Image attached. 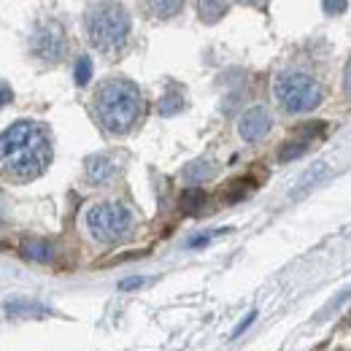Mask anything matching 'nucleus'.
I'll use <instances>...</instances> for the list:
<instances>
[{"label": "nucleus", "mask_w": 351, "mask_h": 351, "mask_svg": "<svg viewBox=\"0 0 351 351\" xmlns=\"http://www.w3.org/2000/svg\"><path fill=\"white\" fill-rule=\"evenodd\" d=\"M252 189H254V178H235V181L227 184L224 200H227V203H235V200H241L243 195H249Z\"/></svg>", "instance_id": "nucleus-14"}, {"label": "nucleus", "mask_w": 351, "mask_h": 351, "mask_svg": "<svg viewBox=\"0 0 351 351\" xmlns=\"http://www.w3.org/2000/svg\"><path fill=\"white\" fill-rule=\"evenodd\" d=\"M184 5L181 3H146V11H157L154 16H173V14H178Z\"/></svg>", "instance_id": "nucleus-18"}, {"label": "nucleus", "mask_w": 351, "mask_h": 351, "mask_svg": "<svg viewBox=\"0 0 351 351\" xmlns=\"http://www.w3.org/2000/svg\"><path fill=\"white\" fill-rule=\"evenodd\" d=\"M51 162L46 130L33 119H16L0 132V171L16 181L38 178Z\"/></svg>", "instance_id": "nucleus-1"}, {"label": "nucleus", "mask_w": 351, "mask_h": 351, "mask_svg": "<svg viewBox=\"0 0 351 351\" xmlns=\"http://www.w3.org/2000/svg\"><path fill=\"white\" fill-rule=\"evenodd\" d=\"M84 30L97 51L114 54L130 36V14L119 3H92L84 14Z\"/></svg>", "instance_id": "nucleus-3"}, {"label": "nucleus", "mask_w": 351, "mask_h": 351, "mask_svg": "<svg viewBox=\"0 0 351 351\" xmlns=\"http://www.w3.org/2000/svg\"><path fill=\"white\" fill-rule=\"evenodd\" d=\"M214 176V165L211 162H192L186 171H184V178L189 181V184H195V186H200L203 181H208Z\"/></svg>", "instance_id": "nucleus-15"}, {"label": "nucleus", "mask_w": 351, "mask_h": 351, "mask_svg": "<svg viewBox=\"0 0 351 351\" xmlns=\"http://www.w3.org/2000/svg\"><path fill=\"white\" fill-rule=\"evenodd\" d=\"M3 311L8 313V316H27V313H38V316H46L49 313V308L46 306H38V303H27V300H11V303H5Z\"/></svg>", "instance_id": "nucleus-13"}, {"label": "nucleus", "mask_w": 351, "mask_h": 351, "mask_svg": "<svg viewBox=\"0 0 351 351\" xmlns=\"http://www.w3.org/2000/svg\"><path fill=\"white\" fill-rule=\"evenodd\" d=\"M117 173V162L108 154H95L87 160V178L92 184H106Z\"/></svg>", "instance_id": "nucleus-9"}, {"label": "nucleus", "mask_w": 351, "mask_h": 351, "mask_svg": "<svg viewBox=\"0 0 351 351\" xmlns=\"http://www.w3.org/2000/svg\"><path fill=\"white\" fill-rule=\"evenodd\" d=\"M184 106H186L184 95H181L178 89H168V92L162 95V100H160V114H162V117H176V114L184 111Z\"/></svg>", "instance_id": "nucleus-12"}, {"label": "nucleus", "mask_w": 351, "mask_h": 351, "mask_svg": "<svg viewBox=\"0 0 351 351\" xmlns=\"http://www.w3.org/2000/svg\"><path fill=\"white\" fill-rule=\"evenodd\" d=\"M143 111V95L128 79H108L95 92V114L100 128L111 135H125L135 128Z\"/></svg>", "instance_id": "nucleus-2"}, {"label": "nucleus", "mask_w": 351, "mask_h": 351, "mask_svg": "<svg viewBox=\"0 0 351 351\" xmlns=\"http://www.w3.org/2000/svg\"><path fill=\"white\" fill-rule=\"evenodd\" d=\"M254 319H257V311H249V313H246V319H243V322H241V324L232 330V338H238V335H241V332H243V330H246V327H249Z\"/></svg>", "instance_id": "nucleus-19"}, {"label": "nucleus", "mask_w": 351, "mask_h": 351, "mask_svg": "<svg viewBox=\"0 0 351 351\" xmlns=\"http://www.w3.org/2000/svg\"><path fill=\"white\" fill-rule=\"evenodd\" d=\"M73 79H76V84H79V87H87L89 84V79H92V60H89L87 54H82V57L76 60Z\"/></svg>", "instance_id": "nucleus-17"}, {"label": "nucleus", "mask_w": 351, "mask_h": 351, "mask_svg": "<svg viewBox=\"0 0 351 351\" xmlns=\"http://www.w3.org/2000/svg\"><path fill=\"white\" fill-rule=\"evenodd\" d=\"M322 8L330 11V14H341V11L349 8V3H346V0H341V3H322Z\"/></svg>", "instance_id": "nucleus-20"}, {"label": "nucleus", "mask_w": 351, "mask_h": 351, "mask_svg": "<svg viewBox=\"0 0 351 351\" xmlns=\"http://www.w3.org/2000/svg\"><path fill=\"white\" fill-rule=\"evenodd\" d=\"M206 203H208V197H206V192H203L200 186H189V189L181 195V208H184L186 214H200V211L206 208Z\"/></svg>", "instance_id": "nucleus-11"}, {"label": "nucleus", "mask_w": 351, "mask_h": 351, "mask_svg": "<svg viewBox=\"0 0 351 351\" xmlns=\"http://www.w3.org/2000/svg\"><path fill=\"white\" fill-rule=\"evenodd\" d=\"M30 49L44 62H60L65 57V49H68L62 27L57 22H41V25H36V30L30 36Z\"/></svg>", "instance_id": "nucleus-6"}, {"label": "nucleus", "mask_w": 351, "mask_h": 351, "mask_svg": "<svg viewBox=\"0 0 351 351\" xmlns=\"http://www.w3.org/2000/svg\"><path fill=\"white\" fill-rule=\"evenodd\" d=\"M343 92L351 97V57L349 62H346V71H343Z\"/></svg>", "instance_id": "nucleus-22"}, {"label": "nucleus", "mask_w": 351, "mask_h": 351, "mask_svg": "<svg viewBox=\"0 0 351 351\" xmlns=\"http://www.w3.org/2000/svg\"><path fill=\"white\" fill-rule=\"evenodd\" d=\"M87 230L100 243H119L130 235L132 217L122 203H95L87 208Z\"/></svg>", "instance_id": "nucleus-5"}, {"label": "nucleus", "mask_w": 351, "mask_h": 351, "mask_svg": "<svg viewBox=\"0 0 351 351\" xmlns=\"http://www.w3.org/2000/svg\"><path fill=\"white\" fill-rule=\"evenodd\" d=\"M273 128V117L265 106H252L249 111H243V117L238 119V132L246 143H257Z\"/></svg>", "instance_id": "nucleus-7"}, {"label": "nucleus", "mask_w": 351, "mask_h": 351, "mask_svg": "<svg viewBox=\"0 0 351 351\" xmlns=\"http://www.w3.org/2000/svg\"><path fill=\"white\" fill-rule=\"evenodd\" d=\"M197 11H200L203 22H219L221 16L230 11V5L227 3H197Z\"/></svg>", "instance_id": "nucleus-16"}, {"label": "nucleus", "mask_w": 351, "mask_h": 351, "mask_svg": "<svg viewBox=\"0 0 351 351\" xmlns=\"http://www.w3.org/2000/svg\"><path fill=\"white\" fill-rule=\"evenodd\" d=\"M273 95L276 103L287 111V114H308L316 106H322L324 100V89L322 84L300 71H287L273 82Z\"/></svg>", "instance_id": "nucleus-4"}, {"label": "nucleus", "mask_w": 351, "mask_h": 351, "mask_svg": "<svg viewBox=\"0 0 351 351\" xmlns=\"http://www.w3.org/2000/svg\"><path fill=\"white\" fill-rule=\"evenodd\" d=\"M135 287H143V278H125V281H119V289H122V292L135 289Z\"/></svg>", "instance_id": "nucleus-21"}, {"label": "nucleus", "mask_w": 351, "mask_h": 351, "mask_svg": "<svg viewBox=\"0 0 351 351\" xmlns=\"http://www.w3.org/2000/svg\"><path fill=\"white\" fill-rule=\"evenodd\" d=\"M22 254L33 263H51L54 260V246L49 241H27L22 246Z\"/></svg>", "instance_id": "nucleus-10"}, {"label": "nucleus", "mask_w": 351, "mask_h": 351, "mask_svg": "<svg viewBox=\"0 0 351 351\" xmlns=\"http://www.w3.org/2000/svg\"><path fill=\"white\" fill-rule=\"evenodd\" d=\"M322 132H324V122H308V125H303L300 130L295 132V138H289V141L281 146L278 162H292V160L303 157L308 149H311V143H313Z\"/></svg>", "instance_id": "nucleus-8"}]
</instances>
